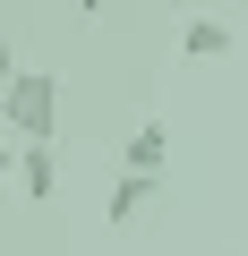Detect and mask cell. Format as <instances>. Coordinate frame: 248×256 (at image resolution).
<instances>
[{"label": "cell", "instance_id": "4", "mask_svg": "<svg viewBox=\"0 0 248 256\" xmlns=\"http://www.w3.org/2000/svg\"><path fill=\"white\" fill-rule=\"evenodd\" d=\"M154 188H163V180H137V171H120V188H111V205H103V214H111V222H137V214L154 205Z\"/></svg>", "mask_w": 248, "mask_h": 256}, {"label": "cell", "instance_id": "2", "mask_svg": "<svg viewBox=\"0 0 248 256\" xmlns=\"http://www.w3.org/2000/svg\"><path fill=\"white\" fill-rule=\"evenodd\" d=\"M163 154H171V128H163V120H137V128H129V146H120V171L163 180Z\"/></svg>", "mask_w": 248, "mask_h": 256}, {"label": "cell", "instance_id": "3", "mask_svg": "<svg viewBox=\"0 0 248 256\" xmlns=\"http://www.w3.org/2000/svg\"><path fill=\"white\" fill-rule=\"evenodd\" d=\"M180 60H231V26L222 18H180Z\"/></svg>", "mask_w": 248, "mask_h": 256}, {"label": "cell", "instance_id": "5", "mask_svg": "<svg viewBox=\"0 0 248 256\" xmlns=\"http://www.w3.org/2000/svg\"><path fill=\"white\" fill-rule=\"evenodd\" d=\"M18 171H26V196H35V205L60 188V162H52V146H18Z\"/></svg>", "mask_w": 248, "mask_h": 256}, {"label": "cell", "instance_id": "1", "mask_svg": "<svg viewBox=\"0 0 248 256\" xmlns=\"http://www.w3.org/2000/svg\"><path fill=\"white\" fill-rule=\"evenodd\" d=\"M0 120H9L18 146H52V128H60V86H52L43 68H18L9 94H0Z\"/></svg>", "mask_w": 248, "mask_h": 256}]
</instances>
